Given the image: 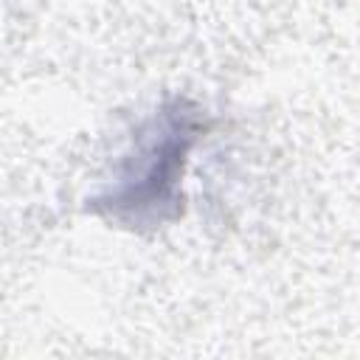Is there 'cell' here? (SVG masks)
<instances>
[{
  "label": "cell",
  "instance_id": "1",
  "mask_svg": "<svg viewBox=\"0 0 360 360\" xmlns=\"http://www.w3.org/2000/svg\"><path fill=\"white\" fill-rule=\"evenodd\" d=\"M200 132V112L188 101H169L141 121L112 180L90 197V211L127 225H158L177 214V183Z\"/></svg>",
  "mask_w": 360,
  "mask_h": 360
}]
</instances>
